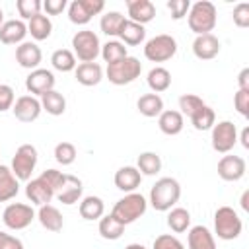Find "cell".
<instances>
[{"label":"cell","instance_id":"6da1fadb","mask_svg":"<svg viewBox=\"0 0 249 249\" xmlns=\"http://www.w3.org/2000/svg\"><path fill=\"white\" fill-rule=\"evenodd\" d=\"M179 196H181V185L173 177H161V179H158L156 185L150 191V202L160 212L171 210V206L179 200Z\"/></svg>","mask_w":249,"mask_h":249},{"label":"cell","instance_id":"7a4b0ae2","mask_svg":"<svg viewBox=\"0 0 249 249\" xmlns=\"http://www.w3.org/2000/svg\"><path fill=\"white\" fill-rule=\"evenodd\" d=\"M216 25V6L210 0H198L189 8V27L196 35L210 33Z\"/></svg>","mask_w":249,"mask_h":249},{"label":"cell","instance_id":"3957f363","mask_svg":"<svg viewBox=\"0 0 249 249\" xmlns=\"http://www.w3.org/2000/svg\"><path fill=\"white\" fill-rule=\"evenodd\" d=\"M144 212H146V198L140 193H128L121 200H117V204L111 210V216H115L121 224L126 226L138 220Z\"/></svg>","mask_w":249,"mask_h":249},{"label":"cell","instance_id":"277c9868","mask_svg":"<svg viewBox=\"0 0 249 249\" xmlns=\"http://www.w3.org/2000/svg\"><path fill=\"white\" fill-rule=\"evenodd\" d=\"M142 72V64L136 56H124L115 64H107V78L115 86H124L134 82Z\"/></svg>","mask_w":249,"mask_h":249},{"label":"cell","instance_id":"5b68a950","mask_svg":"<svg viewBox=\"0 0 249 249\" xmlns=\"http://www.w3.org/2000/svg\"><path fill=\"white\" fill-rule=\"evenodd\" d=\"M214 228L220 239H235L241 233V218L237 216V212L231 206H220L214 214Z\"/></svg>","mask_w":249,"mask_h":249},{"label":"cell","instance_id":"8992f818","mask_svg":"<svg viewBox=\"0 0 249 249\" xmlns=\"http://www.w3.org/2000/svg\"><path fill=\"white\" fill-rule=\"evenodd\" d=\"M72 47H74V56H78L82 62H95L97 54L101 53L99 37L91 29H82L74 33Z\"/></svg>","mask_w":249,"mask_h":249},{"label":"cell","instance_id":"52a82bcc","mask_svg":"<svg viewBox=\"0 0 249 249\" xmlns=\"http://www.w3.org/2000/svg\"><path fill=\"white\" fill-rule=\"evenodd\" d=\"M37 165V148L31 144H21L12 158V173L19 181H29Z\"/></svg>","mask_w":249,"mask_h":249},{"label":"cell","instance_id":"ba28073f","mask_svg":"<svg viewBox=\"0 0 249 249\" xmlns=\"http://www.w3.org/2000/svg\"><path fill=\"white\" fill-rule=\"evenodd\" d=\"M177 53V41L171 35H156L144 47V56L152 62H165Z\"/></svg>","mask_w":249,"mask_h":249},{"label":"cell","instance_id":"9c48e42d","mask_svg":"<svg viewBox=\"0 0 249 249\" xmlns=\"http://www.w3.org/2000/svg\"><path fill=\"white\" fill-rule=\"evenodd\" d=\"M33 218H35L33 208L23 202H12L2 212V222L10 230H23L33 222Z\"/></svg>","mask_w":249,"mask_h":249},{"label":"cell","instance_id":"30bf717a","mask_svg":"<svg viewBox=\"0 0 249 249\" xmlns=\"http://www.w3.org/2000/svg\"><path fill=\"white\" fill-rule=\"evenodd\" d=\"M237 142V128L231 121H220L212 126V148L220 154L230 152Z\"/></svg>","mask_w":249,"mask_h":249},{"label":"cell","instance_id":"8fae6325","mask_svg":"<svg viewBox=\"0 0 249 249\" xmlns=\"http://www.w3.org/2000/svg\"><path fill=\"white\" fill-rule=\"evenodd\" d=\"M25 88L31 95H43L47 91H51L54 88V76L51 70L47 68H35L31 70V74L25 78Z\"/></svg>","mask_w":249,"mask_h":249},{"label":"cell","instance_id":"7c38bea8","mask_svg":"<svg viewBox=\"0 0 249 249\" xmlns=\"http://www.w3.org/2000/svg\"><path fill=\"white\" fill-rule=\"evenodd\" d=\"M12 111H14V117L18 121L33 123L39 117V113H41V101L35 95H21V97L16 99Z\"/></svg>","mask_w":249,"mask_h":249},{"label":"cell","instance_id":"4fadbf2b","mask_svg":"<svg viewBox=\"0 0 249 249\" xmlns=\"http://www.w3.org/2000/svg\"><path fill=\"white\" fill-rule=\"evenodd\" d=\"M193 53L196 58L200 60H210L220 53V41L216 35L212 33H204V35H196L193 41Z\"/></svg>","mask_w":249,"mask_h":249},{"label":"cell","instance_id":"5bb4252c","mask_svg":"<svg viewBox=\"0 0 249 249\" xmlns=\"http://www.w3.org/2000/svg\"><path fill=\"white\" fill-rule=\"evenodd\" d=\"M245 173V160L241 156H224L218 161V175L224 181H237Z\"/></svg>","mask_w":249,"mask_h":249},{"label":"cell","instance_id":"9a60e30c","mask_svg":"<svg viewBox=\"0 0 249 249\" xmlns=\"http://www.w3.org/2000/svg\"><path fill=\"white\" fill-rule=\"evenodd\" d=\"M41 58H43V53H41V49L35 45V43H31V41H23V43H19V47L16 49V60H18V64L21 66V68H37L39 66V62H41Z\"/></svg>","mask_w":249,"mask_h":249},{"label":"cell","instance_id":"2e32d148","mask_svg":"<svg viewBox=\"0 0 249 249\" xmlns=\"http://www.w3.org/2000/svg\"><path fill=\"white\" fill-rule=\"evenodd\" d=\"M126 8L130 21H136L140 25L152 21L156 16V6L150 0H126Z\"/></svg>","mask_w":249,"mask_h":249},{"label":"cell","instance_id":"e0dca14e","mask_svg":"<svg viewBox=\"0 0 249 249\" xmlns=\"http://www.w3.org/2000/svg\"><path fill=\"white\" fill-rule=\"evenodd\" d=\"M25 195H27V198H29L33 204L43 206V204H49V202L53 200L54 191H53L41 177H37V179H31V181L27 183V187H25Z\"/></svg>","mask_w":249,"mask_h":249},{"label":"cell","instance_id":"ac0fdd59","mask_svg":"<svg viewBox=\"0 0 249 249\" xmlns=\"http://www.w3.org/2000/svg\"><path fill=\"white\" fill-rule=\"evenodd\" d=\"M27 33V25L21 19H8L0 25V41L4 45H16L21 43Z\"/></svg>","mask_w":249,"mask_h":249},{"label":"cell","instance_id":"d6986e66","mask_svg":"<svg viewBox=\"0 0 249 249\" xmlns=\"http://www.w3.org/2000/svg\"><path fill=\"white\" fill-rule=\"evenodd\" d=\"M140 181H142V173L132 165H124L115 173V185L124 193H134V189L140 187Z\"/></svg>","mask_w":249,"mask_h":249},{"label":"cell","instance_id":"ffe728a7","mask_svg":"<svg viewBox=\"0 0 249 249\" xmlns=\"http://www.w3.org/2000/svg\"><path fill=\"white\" fill-rule=\"evenodd\" d=\"M37 218L41 222V226L49 231H60L62 226H64V218L60 214V210L53 204H43L39 206V212H37Z\"/></svg>","mask_w":249,"mask_h":249},{"label":"cell","instance_id":"44dd1931","mask_svg":"<svg viewBox=\"0 0 249 249\" xmlns=\"http://www.w3.org/2000/svg\"><path fill=\"white\" fill-rule=\"evenodd\" d=\"M187 243H189V249H216L214 235L204 226H193L189 230Z\"/></svg>","mask_w":249,"mask_h":249},{"label":"cell","instance_id":"7402d4cb","mask_svg":"<svg viewBox=\"0 0 249 249\" xmlns=\"http://www.w3.org/2000/svg\"><path fill=\"white\" fill-rule=\"evenodd\" d=\"M74 74H76V80L82 84V86H95L101 82L103 78V70L97 62H82L74 68Z\"/></svg>","mask_w":249,"mask_h":249},{"label":"cell","instance_id":"603a6c76","mask_svg":"<svg viewBox=\"0 0 249 249\" xmlns=\"http://www.w3.org/2000/svg\"><path fill=\"white\" fill-rule=\"evenodd\" d=\"M82 191H84L82 181H80L78 177H74V175H66L64 185H62L60 191L56 193V198H58L62 204H74V202L80 200Z\"/></svg>","mask_w":249,"mask_h":249},{"label":"cell","instance_id":"cb8c5ba5","mask_svg":"<svg viewBox=\"0 0 249 249\" xmlns=\"http://www.w3.org/2000/svg\"><path fill=\"white\" fill-rule=\"evenodd\" d=\"M158 124H160V130L167 136H175L183 130V115L179 111H173V109H167V111H161L160 113V119H158Z\"/></svg>","mask_w":249,"mask_h":249},{"label":"cell","instance_id":"d4e9b609","mask_svg":"<svg viewBox=\"0 0 249 249\" xmlns=\"http://www.w3.org/2000/svg\"><path fill=\"white\" fill-rule=\"evenodd\" d=\"M19 191L18 179L8 165H0V202L12 200Z\"/></svg>","mask_w":249,"mask_h":249},{"label":"cell","instance_id":"484cf974","mask_svg":"<svg viewBox=\"0 0 249 249\" xmlns=\"http://www.w3.org/2000/svg\"><path fill=\"white\" fill-rule=\"evenodd\" d=\"M51 31H53V23L51 19L45 16V14H37L29 19L27 23V33H31V37L35 41H45L51 37Z\"/></svg>","mask_w":249,"mask_h":249},{"label":"cell","instance_id":"4316f807","mask_svg":"<svg viewBox=\"0 0 249 249\" xmlns=\"http://www.w3.org/2000/svg\"><path fill=\"white\" fill-rule=\"evenodd\" d=\"M41 109H45L49 115L58 117V115H62L66 111V99H64V95L60 91L51 89V91L41 95Z\"/></svg>","mask_w":249,"mask_h":249},{"label":"cell","instance_id":"83f0119b","mask_svg":"<svg viewBox=\"0 0 249 249\" xmlns=\"http://www.w3.org/2000/svg\"><path fill=\"white\" fill-rule=\"evenodd\" d=\"M136 107L144 117H160L163 111V99L158 93H144L138 97Z\"/></svg>","mask_w":249,"mask_h":249},{"label":"cell","instance_id":"f1b7e54d","mask_svg":"<svg viewBox=\"0 0 249 249\" xmlns=\"http://www.w3.org/2000/svg\"><path fill=\"white\" fill-rule=\"evenodd\" d=\"M103 210H105V204L99 196H84L82 202H80V216L84 220H97L103 216Z\"/></svg>","mask_w":249,"mask_h":249},{"label":"cell","instance_id":"f546056e","mask_svg":"<svg viewBox=\"0 0 249 249\" xmlns=\"http://www.w3.org/2000/svg\"><path fill=\"white\" fill-rule=\"evenodd\" d=\"M148 86L154 93H160V91H165L169 86H171V74L167 68L163 66H156L148 72Z\"/></svg>","mask_w":249,"mask_h":249},{"label":"cell","instance_id":"4dcf8cb0","mask_svg":"<svg viewBox=\"0 0 249 249\" xmlns=\"http://www.w3.org/2000/svg\"><path fill=\"white\" fill-rule=\"evenodd\" d=\"M119 37H121L126 45H140V43L144 41V37H146V29H144V25L126 19V21L123 23V27H121Z\"/></svg>","mask_w":249,"mask_h":249},{"label":"cell","instance_id":"1f68e13d","mask_svg":"<svg viewBox=\"0 0 249 249\" xmlns=\"http://www.w3.org/2000/svg\"><path fill=\"white\" fill-rule=\"evenodd\" d=\"M99 233H101L103 239H109V241L119 239L124 233V224H121L115 216L109 214V216L99 220Z\"/></svg>","mask_w":249,"mask_h":249},{"label":"cell","instance_id":"d6a6232c","mask_svg":"<svg viewBox=\"0 0 249 249\" xmlns=\"http://www.w3.org/2000/svg\"><path fill=\"white\" fill-rule=\"evenodd\" d=\"M124 21H126V18L121 12H107L105 16H101L99 27H101V31L105 35L113 37V35H119L121 33V27H123Z\"/></svg>","mask_w":249,"mask_h":249},{"label":"cell","instance_id":"836d02e7","mask_svg":"<svg viewBox=\"0 0 249 249\" xmlns=\"http://www.w3.org/2000/svg\"><path fill=\"white\" fill-rule=\"evenodd\" d=\"M167 226L175 231V233H183L187 231V228L191 226V214L189 210L177 206V208H171L169 216H167Z\"/></svg>","mask_w":249,"mask_h":249},{"label":"cell","instance_id":"e575fe53","mask_svg":"<svg viewBox=\"0 0 249 249\" xmlns=\"http://www.w3.org/2000/svg\"><path fill=\"white\" fill-rule=\"evenodd\" d=\"M136 169L144 175H156L161 169V158L156 152H142L138 156V167Z\"/></svg>","mask_w":249,"mask_h":249},{"label":"cell","instance_id":"d590c367","mask_svg":"<svg viewBox=\"0 0 249 249\" xmlns=\"http://www.w3.org/2000/svg\"><path fill=\"white\" fill-rule=\"evenodd\" d=\"M51 62H53V66H54L56 70H60V72H70V70L76 68V56H74V53L68 51V49H56V51L53 53V56H51Z\"/></svg>","mask_w":249,"mask_h":249},{"label":"cell","instance_id":"8d00e7d4","mask_svg":"<svg viewBox=\"0 0 249 249\" xmlns=\"http://www.w3.org/2000/svg\"><path fill=\"white\" fill-rule=\"evenodd\" d=\"M216 115H214V109L212 107H208L206 103L191 117V123H193V126L196 128V130H208V128H212L216 123Z\"/></svg>","mask_w":249,"mask_h":249},{"label":"cell","instance_id":"74e56055","mask_svg":"<svg viewBox=\"0 0 249 249\" xmlns=\"http://www.w3.org/2000/svg\"><path fill=\"white\" fill-rule=\"evenodd\" d=\"M101 56H103V60L107 64H115V62L123 60L128 54H126V47L123 43H119V41H107L101 47Z\"/></svg>","mask_w":249,"mask_h":249},{"label":"cell","instance_id":"f35d334b","mask_svg":"<svg viewBox=\"0 0 249 249\" xmlns=\"http://www.w3.org/2000/svg\"><path fill=\"white\" fill-rule=\"evenodd\" d=\"M204 105V101L198 97V95H195V93H183L181 97H179V113L181 115H187L189 119L200 109Z\"/></svg>","mask_w":249,"mask_h":249},{"label":"cell","instance_id":"ab89813d","mask_svg":"<svg viewBox=\"0 0 249 249\" xmlns=\"http://www.w3.org/2000/svg\"><path fill=\"white\" fill-rule=\"evenodd\" d=\"M54 160L62 165H70L76 160V146L72 142H58L54 146Z\"/></svg>","mask_w":249,"mask_h":249},{"label":"cell","instance_id":"60d3db41","mask_svg":"<svg viewBox=\"0 0 249 249\" xmlns=\"http://www.w3.org/2000/svg\"><path fill=\"white\" fill-rule=\"evenodd\" d=\"M16 8H18V12H19L21 18L31 19L33 16L41 14L43 2H39V0H18V2H16Z\"/></svg>","mask_w":249,"mask_h":249},{"label":"cell","instance_id":"b9f144b4","mask_svg":"<svg viewBox=\"0 0 249 249\" xmlns=\"http://www.w3.org/2000/svg\"><path fill=\"white\" fill-rule=\"evenodd\" d=\"M54 193H58L60 191V187L64 185V179H66V175L64 173H60V171H56V169H45L41 175H39Z\"/></svg>","mask_w":249,"mask_h":249},{"label":"cell","instance_id":"7bdbcfd3","mask_svg":"<svg viewBox=\"0 0 249 249\" xmlns=\"http://www.w3.org/2000/svg\"><path fill=\"white\" fill-rule=\"evenodd\" d=\"M68 18H70L72 23H78V25H84V23H88V21L91 19V18L86 14V10L82 8L80 0H74V2L68 6Z\"/></svg>","mask_w":249,"mask_h":249},{"label":"cell","instance_id":"ee69618b","mask_svg":"<svg viewBox=\"0 0 249 249\" xmlns=\"http://www.w3.org/2000/svg\"><path fill=\"white\" fill-rule=\"evenodd\" d=\"M154 249H185V247L175 235L161 233V235H158L154 239Z\"/></svg>","mask_w":249,"mask_h":249},{"label":"cell","instance_id":"f6af8a7d","mask_svg":"<svg viewBox=\"0 0 249 249\" xmlns=\"http://www.w3.org/2000/svg\"><path fill=\"white\" fill-rule=\"evenodd\" d=\"M233 23L237 27H247L249 25V4L247 2H239L233 8Z\"/></svg>","mask_w":249,"mask_h":249},{"label":"cell","instance_id":"bcb514c9","mask_svg":"<svg viewBox=\"0 0 249 249\" xmlns=\"http://www.w3.org/2000/svg\"><path fill=\"white\" fill-rule=\"evenodd\" d=\"M191 8V2L189 0H169L167 2V10L171 12V18L173 19H181Z\"/></svg>","mask_w":249,"mask_h":249},{"label":"cell","instance_id":"7dc6e473","mask_svg":"<svg viewBox=\"0 0 249 249\" xmlns=\"http://www.w3.org/2000/svg\"><path fill=\"white\" fill-rule=\"evenodd\" d=\"M233 105H235V109L239 111V115L249 117V91L237 89V93L233 95Z\"/></svg>","mask_w":249,"mask_h":249},{"label":"cell","instance_id":"c3c4849f","mask_svg":"<svg viewBox=\"0 0 249 249\" xmlns=\"http://www.w3.org/2000/svg\"><path fill=\"white\" fill-rule=\"evenodd\" d=\"M14 107V89L6 84L0 86V113Z\"/></svg>","mask_w":249,"mask_h":249},{"label":"cell","instance_id":"681fc988","mask_svg":"<svg viewBox=\"0 0 249 249\" xmlns=\"http://www.w3.org/2000/svg\"><path fill=\"white\" fill-rule=\"evenodd\" d=\"M0 249H23V243H21V239H18L6 231H0Z\"/></svg>","mask_w":249,"mask_h":249},{"label":"cell","instance_id":"f907efd6","mask_svg":"<svg viewBox=\"0 0 249 249\" xmlns=\"http://www.w3.org/2000/svg\"><path fill=\"white\" fill-rule=\"evenodd\" d=\"M80 4H82V8L86 10V14H88L89 18L95 16V14H99V12L103 10V6H105L103 0H80Z\"/></svg>","mask_w":249,"mask_h":249},{"label":"cell","instance_id":"816d5d0a","mask_svg":"<svg viewBox=\"0 0 249 249\" xmlns=\"http://www.w3.org/2000/svg\"><path fill=\"white\" fill-rule=\"evenodd\" d=\"M43 8H45L47 14L56 16V14H62V10L66 8V0H45Z\"/></svg>","mask_w":249,"mask_h":249},{"label":"cell","instance_id":"f5cc1de1","mask_svg":"<svg viewBox=\"0 0 249 249\" xmlns=\"http://www.w3.org/2000/svg\"><path fill=\"white\" fill-rule=\"evenodd\" d=\"M237 84H239V89L249 91V68H243V70L237 74Z\"/></svg>","mask_w":249,"mask_h":249},{"label":"cell","instance_id":"db71d44e","mask_svg":"<svg viewBox=\"0 0 249 249\" xmlns=\"http://www.w3.org/2000/svg\"><path fill=\"white\" fill-rule=\"evenodd\" d=\"M239 140H241V146H243V148H249V126H245V128L241 130Z\"/></svg>","mask_w":249,"mask_h":249},{"label":"cell","instance_id":"11a10c76","mask_svg":"<svg viewBox=\"0 0 249 249\" xmlns=\"http://www.w3.org/2000/svg\"><path fill=\"white\" fill-rule=\"evenodd\" d=\"M239 202H241V208H243L245 212H249V191H245V193L241 195V200H239Z\"/></svg>","mask_w":249,"mask_h":249},{"label":"cell","instance_id":"9f6ffc18","mask_svg":"<svg viewBox=\"0 0 249 249\" xmlns=\"http://www.w3.org/2000/svg\"><path fill=\"white\" fill-rule=\"evenodd\" d=\"M124 249H146L144 245H140V243H130V245H126Z\"/></svg>","mask_w":249,"mask_h":249},{"label":"cell","instance_id":"6f0895ef","mask_svg":"<svg viewBox=\"0 0 249 249\" xmlns=\"http://www.w3.org/2000/svg\"><path fill=\"white\" fill-rule=\"evenodd\" d=\"M2 18H4V12H2V8H0V25H2Z\"/></svg>","mask_w":249,"mask_h":249}]
</instances>
